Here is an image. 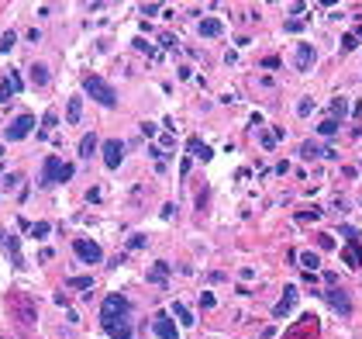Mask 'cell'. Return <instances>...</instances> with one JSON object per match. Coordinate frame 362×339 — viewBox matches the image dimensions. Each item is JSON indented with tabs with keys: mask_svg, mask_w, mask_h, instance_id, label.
Returning a JSON list of instances; mask_svg holds the SVG:
<instances>
[{
	"mask_svg": "<svg viewBox=\"0 0 362 339\" xmlns=\"http://www.w3.org/2000/svg\"><path fill=\"white\" fill-rule=\"evenodd\" d=\"M342 259L348 263V267H362V246H359V239H352V242L345 246V253H342Z\"/></svg>",
	"mask_w": 362,
	"mask_h": 339,
	"instance_id": "13",
	"label": "cell"
},
{
	"mask_svg": "<svg viewBox=\"0 0 362 339\" xmlns=\"http://www.w3.org/2000/svg\"><path fill=\"white\" fill-rule=\"evenodd\" d=\"M221 31H224V24L214 21V18H204V21H200V35H204V39H217Z\"/></svg>",
	"mask_w": 362,
	"mask_h": 339,
	"instance_id": "14",
	"label": "cell"
},
{
	"mask_svg": "<svg viewBox=\"0 0 362 339\" xmlns=\"http://www.w3.org/2000/svg\"><path fill=\"white\" fill-rule=\"evenodd\" d=\"M297 259L304 263V267H307V270H317V267H321V259H317V253H300Z\"/></svg>",
	"mask_w": 362,
	"mask_h": 339,
	"instance_id": "22",
	"label": "cell"
},
{
	"mask_svg": "<svg viewBox=\"0 0 362 339\" xmlns=\"http://www.w3.org/2000/svg\"><path fill=\"white\" fill-rule=\"evenodd\" d=\"M72 253L83 259V263H100V259H104L100 246H97L93 239H72Z\"/></svg>",
	"mask_w": 362,
	"mask_h": 339,
	"instance_id": "7",
	"label": "cell"
},
{
	"mask_svg": "<svg viewBox=\"0 0 362 339\" xmlns=\"http://www.w3.org/2000/svg\"><path fill=\"white\" fill-rule=\"evenodd\" d=\"M297 111H300V115H304V118H307V115H310V111H314V100H310V97H304V100H300V107H297Z\"/></svg>",
	"mask_w": 362,
	"mask_h": 339,
	"instance_id": "28",
	"label": "cell"
},
{
	"mask_svg": "<svg viewBox=\"0 0 362 339\" xmlns=\"http://www.w3.org/2000/svg\"><path fill=\"white\" fill-rule=\"evenodd\" d=\"M359 45V39H355V35H345V39H342V49L348 52V49H355Z\"/></svg>",
	"mask_w": 362,
	"mask_h": 339,
	"instance_id": "31",
	"label": "cell"
},
{
	"mask_svg": "<svg viewBox=\"0 0 362 339\" xmlns=\"http://www.w3.org/2000/svg\"><path fill=\"white\" fill-rule=\"evenodd\" d=\"M69 287H72V291H87V287H93V280H90V277H72Z\"/></svg>",
	"mask_w": 362,
	"mask_h": 339,
	"instance_id": "25",
	"label": "cell"
},
{
	"mask_svg": "<svg viewBox=\"0 0 362 339\" xmlns=\"http://www.w3.org/2000/svg\"><path fill=\"white\" fill-rule=\"evenodd\" d=\"M314 59H317V52H314V45H310V42H297V52H293V69H300V73H307V69L314 66Z\"/></svg>",
	"mask_w": 362,
	"mask_h": 339,
	"instance_id": "10",
	"label": "cell"
},
{
	"mask_svg": "<svg viewBox=\"0 0 362 339\" xmlns=\"http://www.w3.org/2000/svg\"><path fill=\"white\" fill-rule=\"evenodd\" d=\"M79 115H83V104H79V97H69V107H66V118L76 125L79 121Z\"/></svg>",
	"mask_w": 362,
	"mask_h": 339,
	"instance_id": "20",
	"label": "cell"
},
{
	"mask_svg": "<svg viewBox=\"0 0 362 339\" xmlns=\"http://www.w3.org/2000/svg\"><path fill=\"white\" fill-rule=\"evenodd\" d=\"M83 90L97 100V104H104V107H117V94H114V87L107 83V80H100V77H93V73H90V77L83 80Z\"/></svg>",
	"mask_w": 362,
	"mask_h": 339,
	"instance_id": "1",
	"label": "cell"
},
{
	"mask_svg": "<svg viewBox=\"0 0 362 339\" xmlns=\"http://www.w3.org/2000/svg\"><path fill=\"white\" fill-rule=\"evenodd\" d=\"M297 298H300V291H297L293 284H290V287H283V298H279V305L272 308V315H276V319H283V315H290V308L297 305Z\"/></svg>",
	"mask_w": 362,
	"mask_h": 339,
	"instance_id": "11",
	"label": "cell"
},
{
	"mask_svg": "<svg viewBox=\"0 0 362 339\" xmlns=\"http://www.w3.org/2000/svg\"><path fill=\"white\" fill-rule=\"evenodd\" d=\"M135 49H142V52H148V56H155V49L145 42V39H135Z\"/></svg>",
	"mask_w": 362,
	"mask_h": 339,
	"instance_id": "32",
	"label": "cell"
},
{
	"mask_svg": "<svg viewBox=\"0 0 362 339\" xmlns=\"http://www.w3.org/2000/svg\"><path fill=\"white\" fill-rule=\"evenodd\" d=\"M0 242H4V232H0ZM11 253H14V263H18V267H21V249H18V246H14V249H11Z\"/></svg>",
	"mask_w": 362,
	"mask_h": 339,
	"instance_id": "37",
	"label": "cell"
},
{
	"mask_svg": "<svg viewBox=\"0 0 362 339\" xmlns=\"http://www.w3.org/2000/svg\"><path fill=\"white\" fill-rule=\"evenodd\" d=\"M152 332H155L159 339H180L176 319H173L169 312H155V319H152Z\"/></svg>",
	"mask_w": 362,
	"mask_h": 339,
	"instance_id": "5",
	"label": "cell"
},
{
	"mask_svg": "<svg viewBox=\"0 0 362 339\" xmlns=\"http://www.w3.org/2000/svg\"><path fill=\"white\" fill-rule=\"evenodd\" d=\"M325 301H328L338 315H348V312H352V298H348L342 287H328V291H325Z\"/></svg>",
	"mask_w": 362,
	"mask_h": 339,
	"instance_id": "9",
	"label": "cell"
},
{
	"mask_svg": "<svg viewBox=\"0 0 362 339\" xmlns=\"http://www.w3.org/2000/svg\"><path fill=\"white\" fill-rule=\"evenodd\" d=\"M331 111H335V115H345V111H348V100H345V97H335V100H331Z\"/></svg>",
	"mask_w": 362,
	"mask_h": 339,
	"instance_id": "27",
	"label": "cell"
},
{
	"mask_svg": "<svg viewBox=\"0 0 362 339\" xmlns=\"http://www.w3.org/2000/svg\"><path fill=\"white\" fill-rule=\"evenodd\" d=\"M14 42H18V35H14V31H7L4 39H0V52H11V49H14Z\"/></svg>",
	"mask_w": 362,
	"mask_h": 339,
	"instance_id": "26",
	"label": "cell"
},
{
	"mask_svg": "<svg viewBox=\"0 0 362 339\" xmlns=\"http://www.w3.org/2000/svg\"><path fill=\"white\" fill-rule=\"evenodd\" d=\"M262 145H266V149H272V145H276V135H266V132H262Z\"/></svg>",
	"mask_w": 362,
	"mask_h": 339,
	"instance_id": "36",
	"label": "cell"
},
{
	"mask_svg": "<svg viewBox=\"0 0 362 339\" xmlns=\"http://www.w3.org/2000/svg\"><path fill=\"white\" fill-rule=\"evenodd\" d=\"M66 180H72V166L62 163L59 156H45V163H42V183H66Z\"/></svg>",
	"mask_w": 362,
	"mask_h": 339,
	"instance_id": "2",
	"label": "cell"
},
{
	"mask_svg": "<svg viewBox=\"0 0 362 339\" xmlns=\"http://www.w3.org/2000/svg\"><path fill=\"white\" fill-rule=\"evenodd\" d=\"M21 87H24V83H21V77H18V69H14L11 77H7V83H0V104H7V100H11L14 94H21Z\"/></svg>",
	"mask_w": 362,
	"mask_h": 339,
	"instance_id": "12",
	"label": "cell"
},
{
	"mask_svg": "<svg viewBox=\"0 0 362 339\" xmlns=\"http://www.w3.org/2000/svg\"><path fill=\"white\" fill-rule=\"evenodd\" d=\"M100 329L110 336V339H131V319L128 315H117V319H100Z\"/></svg>",
	"mask_w": 362,
	"mask_h": 339,
	"instance_id": "4",
	"label": "cell"
},
{
	"mask_svg": "<svg viewBox=\"0 0 362 339\" xmlns=\"http://www.w3.org/2000/svg\"><path fill=\"white\" fill-rule=\"evenodd\" d=\"M317 132H321V135H335V132H338V121H335V118H325V121L317 125Z\"/></svg>",
	"mask_w": 362,
	"mask_h": 339,
	"instance_id": "24",
	"label": "cell"
},
{
	"mask_svg": "<svg viewBox=\"0 0 362 339\" xmlns=\"http://www.w3.org/2000/svg\"><path fill=\"white\" fill-rule=\"evenodd\" d=\"M159 42H163V49H176V39H173V35H163Z\"/></svg>",
	"mask_w": 362,
	"mask_h": 339,
	"instance_id": "34",
	"label": "cell"
},
{
	"mask_svg": "<svg viewBox=\"0 0 362 339\" xmlns=\"http://www.w3.org/2000/svg\"><path fill=\"white\" fill-rule=\"evenodd\" d=\"M300 156H304V160H317V156H321V145H317V142H304V145H300Z\"/></svg>",
	"mask_w": 362,
	"mask_h": 339,
	"instance_id": "21",
	"label": "cell"
},
{
	"mask_svg": "<svg viewBox=\"0 0 362 339\" xmlns=\"http://www.w3.org/2000/svg\"><path fill=\"white\" fill-rule=\"evenodd\" d=\"M186 149H190V153H193V156H200V160H211V149H207L204 142H200L197 135H193V139L186 142Z\"/></svg>",
	"mask_w": 362,
	"mask_h": 339,
	"instance_id": "17",
	"label": "cell"
},
{
	"mask_svg": "<svg viewBox=\"0 0 362 339\" xmlns=\"http://www.w3.org/2000/svg\"><path fill=\"white\" fill-rule=\"evenodd\" d=\"M31 132H35V118H31V115H18V118L7 125V132H4V135H7L11 142H21V139H28Z\"/></svg>",
	"mask_w": 362,
	"mask_h": 339,
	"instance_id": "6",
	"label": "cell"
},
{
	"mask_svg": "<svg viewBox=\"0 0 362 339\" xmlns=\"http://www.w3.org/2000/svg\"><path fill=\"white\" fill-rule=\"evenodd\" d=\"M166 277H169V267H166V263H155V267L148 270V280H155V284H166Z\"/></svg>",
	"mask_w": 362,
	"mask_h": 339,
	"instance_id": "19",
	"label": "cell"
},
{
	"mask_svg": "<svg viewBox=\"0 0 362 339\" xmlns=\"http://www.w3.org/2000/svg\"><path fill=\"white\" fill-rule=\"evenodd\" d=\"M317 215H321V211H300V215H297V218H300V221H314V218H317Z\"/></svg>",
	"mask_w": 362,
	"mask_h": 339,
	"instance_id": "35",
	"label": "cell"
},
{
	"mask_svg": "<svg viewBox=\"0 0 362 339\" xmlns=\"http://www.w3.org/2000/svg\"><path fill=\"white\" fill-rule=\"evenodd\" d=\"M200 305H204V308H214V291H204V294H200Z\"/></svg>",
	"mask_w": 362,
	"mask_h": 339,
	"instance_id": "30",
	"label": "cell"
},
{
	"mask_svg": "<svg viewBox=\"0 0 362 339\" xmlns=\"http://www.w3.org/2000/svg\"><path fill=\"white\" fill-rule=\"evenodd\" d=\"M121 160H125V142H121V139H107L104 142V163H107V170H117Z\"/></svg>",
	"mask_w": 362,
	"mask_h": 339,
	"instance_id": "8",
	"label": "cell"
},
{
	"mask_svg": "<svg viewBox=\"0 0 362 339\" xmlns=\"http://www.w3.org/2000/svg\"><path fill=\"white\" fill-rule=\"evenodd\" d=\"M173 315H176V319H180V322H183L186 329H190V325L197 322V319H193V312H190V308L183 305V301H176V305H173Z\"/></svg>",
	"mask_w": 362,
	"mask_h": 339,
	"instance_id": "16",
	"label": "cell"
},
{
	"mask_svg": "<svg viewBox=\"0 0 362 339\" xmlns=\"http://www.w3.org/2000/svg\"><path fill=\"white\" fill-rule=\"evenodd\" d=\"M131 305H128V298L125 294H107L100 301V319H117V315H128Z\"/></svg>",
	"mask_w": 362,
	"mask_h": 339,
	"instance_id": "3",
	"label": "cell"
},
{
	"mask_svg": "<svg viewBox=\"0 0 362 339\" xmlns=\"http://www.w3.org/2000/svg\"><path fill=\"white\" fill-rule=\"evenodd\" d=\"M52 232V225L49 221H38V225H31V239H45Z\"/></svg>",
	"mask_w": 362,
	"mask_h": 339,
	"instance_id": "23",
	"label": "cell"
},
{
	"mask_svg": "<svg viewBox=\"0 0 362 339\" xmlns=\"http://www.w3.org/2000/svg\"><path fill=\"white\" fill-rule=\"evenodd\" d=\"M31 83H35V87H45V83H49V69H45V62H35V66H31Z\"/></svg>",
	"mask_w": 362,
	"mask_h": 339,
	"instance_id": "15",
	"label": "cell"
},
{
	"mask_svg": "<svg viewBox=\"0 0 362 339\" xmlns=\"http://www.w3.org/2000/svg\"><path fill=\"white\" fill-rule=\"evenodd\" d=\"M87 201H90V204L100 201V187H90V191H87Z\"/></svg>",
	"mask_w": 362,
	"mask_h": 339,
	"instance_id": "33",
	"label": "cell"
},
{
	"mask_svg": "<svg viewBox=\"0 0 362 339\" xmlns=\"http://www.w3.org/2000/svg\"><path fill=\"white\" fill-rule=\"evenodd\" d=\"M93 153H97V135H83V142H79V156L90 160Z\"/></svg>",
	"mask_w": 362,
	"mask_h": 339,
	"instance_id": "18",
	"label": "cell"
},
{
	"mask_svg": "<svg viewBox=\"0 0 362 339\" xmlns=\"http://www.w3.org/2000/svg\"><path fill=\"white\" fill-rule=\"evenodd\" d=\"M52 125H55V115H52V111H49V115H45V128H38V135H42V139H45Z\"/></svg>",
	"mask_w": 362,
	"mask_h": 339,
	"instance_id": "29",
	"label": "cell"
}]
</instances>
